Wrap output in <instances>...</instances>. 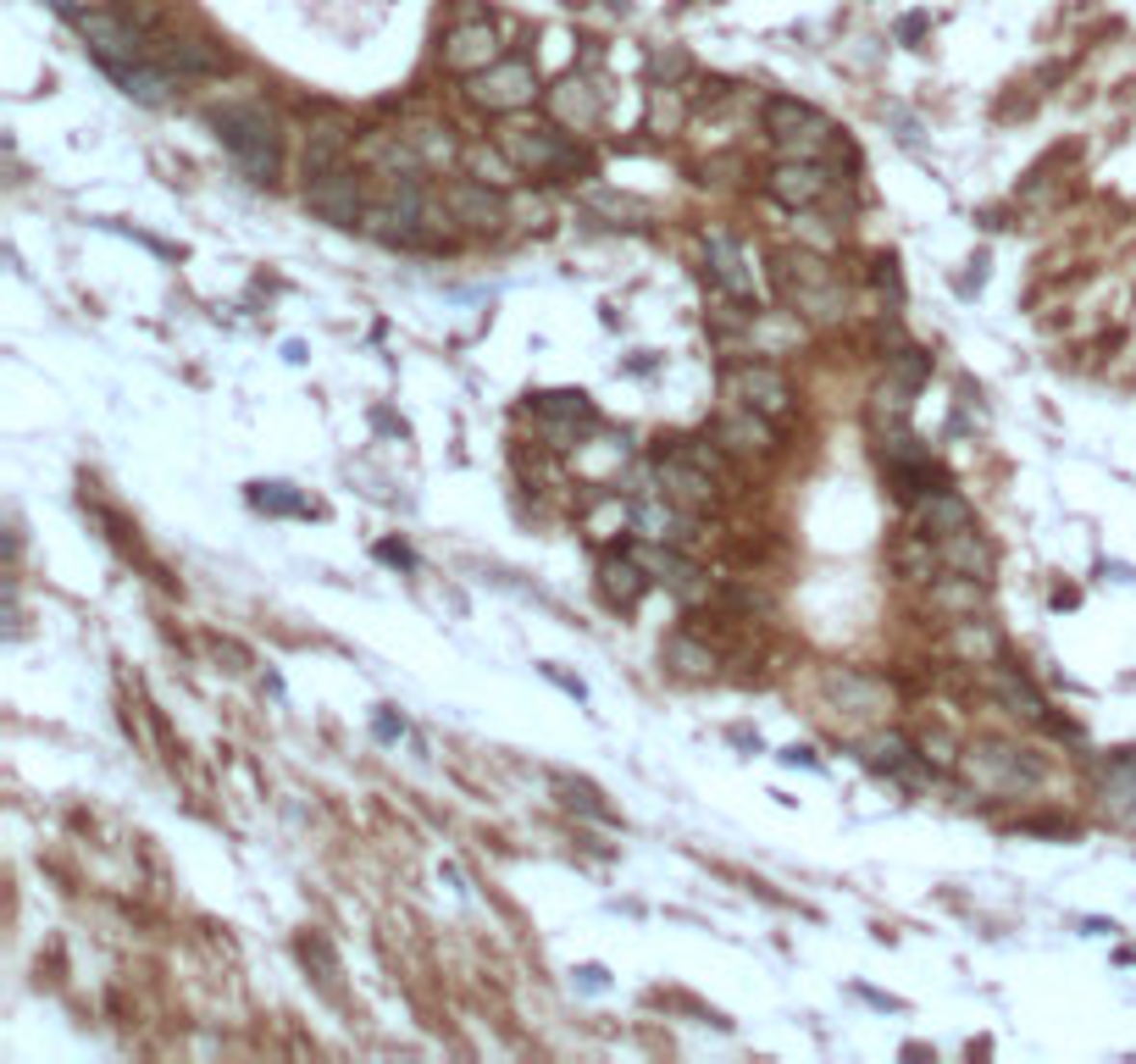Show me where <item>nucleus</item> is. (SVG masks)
<instances>
[{"instance_id": "nucleus-17", "label": "nucleus", "mask_w": 1136, "mask_h": 1064, "mask_svg": "<svg viewBox=\"0 0 1136 1064\" xmlns=\"http://www.w3.org/2000/svg\"><path fill=\"white\" fill-rule=\"evenodd\" d=\"M648 582H654V576L644 572V560H638L632 549H626V554H604V560H599V588H604V598H610L616 610H632V604L648 594Z\"/></svg>"}, {"instance_id": "nucleus-27", "label": "nucleus", "mask_w": 1136, "mask_h": 1064, "mask_svg": "<svg viewBox=\"0 0 1136 1064\" xmlns=\"http://www.w3.org/2000/svg\"><path fill=\"white\" fill-rule=\"evenodd\" d=\"M555 787H560V793H566V804H571V810H582V815L604 820V826H610V820H616V810H610V804H604V798L594 793V787H588V782H571V776H560Z\"/></svg>"}, {"instance_id": "nucleus-21", "label": "nucleus", "mask_w": 1136, "mask_h": 1064, "mask_svg": "<svg viewBox=\"0 0 1136 1064\" xmlns=\"http://www.w3.org/2000/svg\"><path fill=\"white\" fill-rule=\"evenodd\" d=\"M721 443H732L743 455H754V449H771V416H759V411H743L732 405L727 421H721Z\"/></svg>"}, {"instance_id": "nucleus-18", "label": "nucleus", "mask_w": 1136, "mask_h": 1064, "mask_svg": "<svg viewBox=\"0 0 1136 1064\" xmlns=\"http://www.w3.org/2000/svg\"><path fill=\"white\" fill-rule=\"evenodd\" d=\"M937 560H942L954 576H976V582L992 572V549H987V538H981L976 527H959V532H948V538H937Z\"/></svg>"}, {"instance_id": "nucleus-11", "label": "nucleus", "mask_w": 1136, "mask_h": 1064, "mask_svg": "<svg viewBox=\"0 0 1136 1064\" xmlns=\"http://www.w3.org/2000/svg\"><path fill=\"white\" fill-rule=\"evenodd\" d=\"M832 183H837V177L826 173L821 161H799V155L777 161V167H771V177H765L771 200H781L787 211H815V205L832 195Z\"/></svg>"}, {"instance_id": "nucleus-14", "label": "nucleus", "mask_w": 1136, "mask_h": 1064, "mask_svg": "<svg viewBox=\"0 0 1136 1064\" xmlns=\"http://www.w3.org/2000/svg\"><path fill=\"white\" fill-rule=\"evenodd\" d=\"M910 527L914 538H948L959 527H976V510L959 499L954 488H937V493H914V510H910Z\"/></svg>"}, {"instance_id": "nucleus-16", "label": "nucleus", "mask_w": 1136, "mask_h": 1064, "mask_svg": "<svg viewBox=\"0 0 1136 1064\" xmlns=\"http://www.w3.org/2000/svg\"><path fill=\"white\" fill-rule=\"evenodd\" d=\"M444 205H449V217L466 222V227H477V233H493V227L505 222V200L493 195L489 183H449Z\"/></svg>"}, {"instance_id": "nucleus-12", "label": "nucleus", "mask_w": 1136, "mask_h": 1064, "mask_svg": "<svg viewBox=\"0 0 1136 1064\" xmlns=\"http://www.w3.org/2000/svg\"><path fill=\"white\" fill-rule=\"evenodd\" d=\"M964 776L987 787V793H1015L1025 782H1037V765H1025L1015 749H998V743H976V749H964Z\"/></svg>"}, {"instance_id": "nucleus-20", "label": "nucleus", "mask_w": 1136, "mask_h": 1064, "mask_svg": "<svg viewBox=\"0 0 1136 1064\" xmlns=\"http://www.w3.org/2000/svg\"><path fill=\"white\" fill-rule=\"evenodd\" d=\"M549 111H555L560 122L594 128L599 122V94H594V84H582V78H566L560 89H549Z\"/></svg>"}, {"instance_id": "nucleus-1", "label": "nucleus", "mask_w": 1136, "mask_h": 1064, "mask_svg": "<svg viewBox=\"0 0 1136 1064\" xmlns=\"http://www.w3.org/2000/svg\"><path fill=\"white\" fill-rule=\"evenodd\" d=\"M444 211L449 205H433V200L416 189V177H394V189L378 200V205H366V233L383 244H405V250H422V244H438L444 239Z\"/></svg>"}, {"instance_id": "nucleus-24", "label": "nucleus", "mask_w": 1136, "mask_h": 1064, "mask_svg": "<svg viewBox=\"0 0 1136 1064\" xmlns=\"http://www.w3.org/2000/svg\"><path fill=\"white\" fill-rule=\"evenodd\" d=\"M250 505L267 516H311V499L294 493L289 483H250Z\"/></svg>"}, {"instance_id": "nucleus-8", "label": "nucleus", "mask_w": 1136, "mask_h": 1064, "mask_svg": "<svg viewBox=\"0 0 1136 1064\" xmlns=\"http://www.w3.org/2000/svg\"><path fill=\"white\" fill-rule=\"evenodd\" d=\"M727 399L743 405V411H759L771 421H787L793 411V383L777 372V366H759V360H743V366H727Z\"/></svg>"}, {"instance_id": "nucleus-2", "label": "nucleus", "mask_w": 1136, "mask_h": 1064, "mask_svg": "<svg viewBox=\"0 0 1136 1064\" xmlns=\"http://www.w3.org/2000/svg\"><path fill=\"white\" fill-rule=\"evenodd\" d=\"M211 128H217L223 150L233 155V167H239L250 183H272V177H277V167H283V139H277V122H272L261 106L211 111Z\"/></svg>"}, {"instance_id": "nucleus-19", "label": "nucleus", "mask_w": 1136, "mask_h": 1064, "mask_svg": "<svg viewBox=\"0 0 1136 1064\" xmlns=\"http://www.w3.org/2000/svg\"><path fill=\"white\" fill-rule=\"evenodd\" d=\"M638 560H644V572L654 576V582H666V588H676V594H699V566L693 560H682L676 554V544H638Z\"/></svg>"}, {"instance_id": "nucleus-29", "label": "nucleus", "mask_w": 1136, "mask_h": 1064, "mask_svg": "<svg viewBox=\"0 0 1136 1064\" xmlns=\"http://www.w3.org/2000/svg\"><path fill=\"white\" fill-rule=\"evenodd\" d=\"M910 743H904V737H898V732H887V737H876V743H870V765H882V771H904V765H910Z\"/></svg>"}, {"instance_id": "nucleus-13", "label": "nucleus", "mask_w": 1136, "mask_h": 1064, "mask_svg": "<svg viewBox=\"0 0 1136 1064\" xmlns=\"http://www.w3.org/2000/svg\"><path fill=\"white\" fill-rule=\"evenodd\" d=\"M704 255H710V278L721 283V294H732L737 306H759V288H754V266L743 255V244L732 233L710 227L704 233Z\"/></svg>"}, {"instance_id": "nucleus-3", "label": "nucleus", "mask_w": 1136, "mask_h": 1064, "mask_svg": "<svg viewBox=\"0 0 1136 1064\" xmlns=\"http://www.w3.org/2000/svg\"><path fill=\"white\" fill-rule=\"evenodd\" d=\"M765 128L777 139L787 155H799V161H821L832 145H837V128H832V117H821L815 106H804L793 94H777L771 106H765Z\"/></svg>"}, {"instance_id": "nucleus-10", "label": "nucleus", "mask_w": 1136, "mask_h": 1064, "mask_svg": "<svg viewBox=\"0 0 1136 1064\" xmlns=\"http://www.w3.org/2000/svg\"><path fill=\"white\" fill-rule=\"evenodd\" d=\"M305 205L322 222H333V227H360L366 222V195H360V177L350 167H333V173L311 177L305 183Z\"/></svg>"}, {"instance_id": "nucleus-31", "label": "nucleus", "mask_w": 1136, "mask_h": 1064, "mask_svg": "<svg viewBox=\"0 0 1136 1064\" xmlns=\"http://www.w3.org/2000/svg\"><path fill=\"white\" fill-rule=\"evenodd\" d=\"M887 372L920 388V383L932 377V355H926V350H898V355H892V366H887Z\"/></svg>"}, {"instance_id": "nucleus-28", "label": "nucleus", "mask_w": 1136, "mask_h": 1064, "mask_svg": "<svg viewBox=\"0 0 1136 1064\" xmlns=\"http://www.w3.org/2000/svg\"><path fill=\"white\" fill-rule=\"evenodd\" d=\"M405 139H410V150L422 155L427 167L449 161V150H455V145H449V128H433V122H422V128H416V133H405Z\"/></svg>"}, {"instance_id": "nucleus-32", "label": "nucleus", "mask_w": 1136, "mask_h": 1064, "mask_svg": "<svg viewBox=\"0 0 1136 1064\" xmlns=\"http://www.w3.org/2000/svg\"><path fill=\"white\" fill-rule=\"evenodd\" d=\"M372 732H378V743H400L405 732H410V721H405L394 705H383L378 709V721H372Z\"/></svg>"}, {"instance_id": "nucleus-7", "label": "nucleus", "mask_w": 1136, "mask_h": 1064, "mask_svg": "<svg viewBox=\"0 0 1136 1064\" xmlns=\"http://www.w3.org/2000/svg\"><path fill=\"white\" fill-rule=\"evenodd\" d=\"M466 94H471V106H483V111H521V106H533V94H538L533 62H527V56H499L493 66L471 72Z\"/></svg>"}, {"instance_id": "nucleus-6", "label": "nucleus", "mask_w": 1136, "mask_h": 1064, "mask_svg": "<svg viewBox=\"0 0 1136 1064\" xmlns=\"http://www.w3.org/2000/svg\"><path fill=\"white\" fill-rule=\"evenodd\" d=\"M499 150H505V161H511L515 173H571L582 155H577V145L566 139V133H555V128H505L499 133Z\"/></svg>"}, {"instance_id": "nucleus-9", "label": "nucleus", "mask_w": 1136, "mask_h": 1064, "mask_svg": "<svg viewBox=\"0 0 1136 1064\" xmlns=\"http://www.w3.org/2000/svg\"><path fill=\"white\" fill-rule=\"evenodd\" d=\"M72 22H78V34L90 40L94 62L106 66V72H117V66H139V62H150V44H145V34H139L134 22L112 17V12H78Z\"/></svg>"}, {"instance_id": "nucleus-23", "label": "nucleus", "mask_w": 1136, "mask_h": 1064, "mask_svg": "<svg viewBox=\"0 0 1136 1064\" xmlns=\"http://www.w3.org/2000/svg\"><path fill=\"white\" fill-rule=\"evenodd\" d=\"M161 66H167V72H217V66H227V56L223 50H205V44H195V40H172L167 50H161Z\"/></svg>"}, {"instance_id": "nucleus-33", "label": "nucleus", "mask_w": 1136, "mask_h": 1064, "mask_svg": "<svg viewBox=\"0 0 1136 1064\" xmlns=\"http://www.w3.org/2000/svg\"><path fill=\"white\" fill-rule=\"evenodd\" d=\"M378 560L400 566V572H416V554L405 549V544H394V538H383V544H378Z\"/></svg>"}, {"instance_id": "nucleus-5", "label": "nucleus", "mask_w": 1136, "mask_h": 1064, "mask_svg": "<svg viewBox=\"0 0 1136 1064\" xmlns=\"http://www.w3.org/2000/svg\"><path fill=\"white\" fill-rule=\"evenodd\" d=\"M715 449H676L660 461V493L682 510H710L715 505Z\"/></svg>"}, {"instance_id": "nucleus-36", "label": "nucleus", "mask_w": 1136, "mask_h": 1064, "mask_svg": "<svg viewBox=\"0 0 1136 1064\" xmlns=\"http://www.w3.org/2000/svg\"><path fill=\"white\" fill-rule=\"evenodd\" d=\"M582 987H604V971H599V965H582Z\"/></svg>"}, {"instance_id": "nucleus-15", "label": "nucleus", "mask_w": 1136, "mask_h": 1064, "mask_svg": "<svg viewBox=\"0 0 1136 1064\" xmlns=\"http://www.w3.org/2000/svg\"><path fill=\"white\" fill-rule=\"evenodd\" d=\"M438 56H444L449 72H483V66L499 62V34H493L489 17H471V22H461V28H449V40H444Z\"/></svg>"}, {"instance_id": "nucleus-34", "label": "nucleus", "mask_w": 1136, "mask_h": 1064, "mask_svg": "<svg viewBox=\"0 0 1136 1064\" xmlns=\"http://www.w3.org/2000/svg\"><path fill=\"white\" fill-rule=\"evenodd\" d=\"M781 765H804V771H821V759H815V749H781Z\"/></svg>"}, {"instance_id": "nucleus-26", "label": "nucleus", "mask_w": 1136, "mask_h": 1064, "mask_svg": "<svg viewBox=\"0 0 1136 1064\" xmlns=\"http://www.w3.org/2000/svg\"><path fill=\"white\" fill-rule=\"evenodd\" d=\"M998 699H1003V705H1015V715L1025 709L1031 721H1043V709H1047L1043 693L1025 682V677H1015V665H1003V671H998Z\"/></svg>"}, {"instance_id": "nucleus-25", "label": "nucleus", "mask_w": 1136, "mask_h": 1064, "mask_svg": "<svg viewBox=\"0 0 1136 1064\" xmlns=\"http://www.w3.org/2000/svg\"><path fill=\"white\" fill-rule=\"evenodd\" d=\"M533 411L549 421H594V405L582 388H555V394H533Z\"/></svg>"}, {"instance_id": "nucleus-22", "label": "nucleus", "mask_w": 1136, "mask_h": 1064, "mask_svg": "<svg viewBox=\"0 0 1136 1064\" xmlns=\"http://www.w3.org/2000/svg\"><path fill=\"white\" fill-rule=\"evenodd\" d=\"M344 150H350V133L338 128V122L316 128L311 145H305V177H322V173H333V167H344Z\"/></svg>"}, {"instance_id": "nucleus-4", "label": "nucleus", "mask_w": 1136, "mask_h": 1064, "mask_svg": "<svg viewBox=\"0 0 1136 1064\" xmlns=\"http://www.w3.org/2000/svg\"><path fill=\"white\" fill-rule=\"evenodd\" d=\"M777 283L787 288V300H793L804 316L832 322V316L843 310V278H837L826 261H815V255H781V261H777Z\"/></svg>"}, {"instance_id": "nucleus-30", "label": "nucleus", "mask_w": 1136, "mask_h": 1064, "mask_svg": "<svg viewBox=\"0 0 1136 1064\" xmlns=\"http://www.w3.org/2000/svg\"><path fill=\"white\" fill-rule=\"evenodd\" d=\"M666 654L676 660V671H688V677H710V671H715V660L704 654V649H693L688 638H671V643H666Z\"/></svg>"}, {"instance_id": "nucleus-35", "label": "nucleus", "mask_w": 1136, "mask_h": 1064, "mask_svg": "<svg viewBox=\"0 0 1136 1064\" xmlns=\"http://www.w3.org/2000/svg\"><path fill=\"white\" fill-rule=\"evenodd\" d=\"M920 34H926V17H920V12H914V17H904V22H898V40H904V44H914V40H920Z\"/></svg>"}]
</instances>
